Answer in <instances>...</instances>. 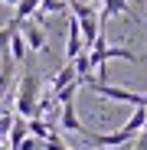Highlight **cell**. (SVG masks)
Returning <instances> with one entry per match:
<instances>
[{"mask_svg":"<svg viewBox=\"0 0 147 150\" xmlns=\"http://www.w3.org/2000/svg\"><path fill=\"white\" fill-rule=\"evenodd\" d=\"M98 150H108V147H98Z\"/></svg>","mask_w":147,"mask_h":150,"instance_id":"cell-16","label":"cell"},{"mask_svg":"<svg viewBox=\"0 0 147 150\" xmlns=\"http://www.w3.org/2000/svg\"><path fill=\"white\" fill-rule=\"evenodd\" d=\"M79 88H82V82L75 79V82H69L65 88H59V91H53V98H56V105H65V101H72V98L79 95Z\"/></svg>","mask_w":147,"mask_h":150,"instance_id":"cell-11","label":"cell"},{"mask_svg":"<svg viewBox=\"0 0 147 150\" xmlns=\"http://www.w3.org/2000/svg\"><path fill=\"white\" fill-rule=\"evenodd\" d=\"M7 52H10V59H13V62H23V59H26V39H23V33H20V30H13Z\"/></svg>","mask_w":147,"mask_h":150,"instance_id":"cell-9","label":"cell"},{"mask_svg":"<svg viewBox=\"0 0 147 150\" xmlns=\"http://www.w3.org/2000/svg\"><path fill=\"white\" fill-rule=\"evenodd\" d=\"M13 30H20V26H13V23L0 26V56H7V46H10V36H13Z\"/></svg>","mask_w":147,"mask_h":150,"instance_id":"cell-12","label":"cell"},{"mask_svg":"<svg viewBox=\"0 0 147 150\" xmlns=\"http://www.w3.org/2000/svg\"><path fill=\"white\" fill-rule=\"evenodd\" d=\"M128 13V0H102V7H98V20H102V26L111 20V16H121Z\"/></svg>","mask_w":147,"mask_h":150,"instance_id":"cell-6","label":"cell"},{"mask_svg":"<svg viewBox=\"0 0 147 150\" xmlns=\"http://www.w3.org/2000/svg\"><path fill=\"white\" fill-rule=\"evenodd\" d=\"M36 101H39V79L33 72H26L16 85V95H13V111L20 117H33L36 114Z\"/></svg>","mask_w":147,"mask_h":150,"instance_id":"cell-1","label":"cell"},{"mask_svg":"<svg viewBox=\"0 0 147 150\" xmlns=\"http://www.w3.org/2000/svg\"><path fill=\"white\" fill-rule=\"evenodd\" d=\"M20 33H23V39H26V49H33V52H43V49H46V30H43V23L23 20L20 23Z\"/></svg>","mask_w":147,"mask_h":150,"instance_id":"cell-2","label":"cell"},{"mask_svg":"<svg viewBox=\"0 0 147 150\" xmlns=\"http://www.w3.org/2000/svg\"><path fill=\"white\" fill-rule=\"evenodd\" d=\"M59 127L62 131H72V134H88L85 131V124L79 121V114H75V105H72V101H65V105H59Z\"/></svg>","mask_w":147,"mask_h":150,"instance_id":"cell-3","label":"cell"},{"mask_svg":"<svg viewBox=\"0 0 147 150\" xmlns=\"http://www.w3.org/2000/svg\"><path fill=\"white\" fill-rule=\"evenodd\" d=\"M79 79V75H75V65H72V62H65L56 75H53V82H49V91H59V88H65L69 82H75Z\"/></svg>","mask_w":147,"mask_h":150,"instance_id":"cell-7","label":"cell"},{"mask_svg":"<svg viewBox=\"0 0 147 150\" xmlns=\"http://www.w3.org/2000/svg\"><path fill=\"white\" fill-rule=\"evenodd\" d=\"M26 137V117H13V124H10V134H7V144H10V150H16L20 147V140Z\"/></svg>","mask_w":147,"mask_h":150,"instance_id":"cell-10","label":"cell"},{"mask_svg":"<svg viewBox=\"0 0 147 150\" xmlns=\"http://www.w3.org/2000/svg\"><path fill=\"white\" fill-rule=\"evenodd\" d=\"M43 150H75V147L62 144V140H59V134H49V137L43 140Z\"/></svg>","mask_w":147,"mask_h":150,"instance_id":"cell-14","label":"cell"},{"mask_svg":"<svg viewBox=\"0 0 147 150\" xmlns=\"http://www.w3.org/2000/svg\"><path fill=\"white\" fill-rule=\"evenodd\" d=\"M13 111H4L0 108V140H7V134H10V124H13Z\"/></svg>","mask_w":147,"mask_h":150,"instance_id":"cell-13","label":"cell"},{"mask_svg":"<svg viewBox=\"0 0 147 150\" xmlns=\"http://www.w3.org/2000/svg\"><path fill=\"white\" fill-rule=\"evenodd\" d=\"M79 20V33H82V42H85V49L98 39V33H102V20H98V10L95 13H85V16H75Z\"/></svg>","mask_w":147,"mask_h":150,"instance_id":"cell-4","label":"cell"},{"mask_svg":"<svg viewBox=\"0 0 147 150\" xmlns=\"http://www.w3.org/2000/svg\"><path fill=\"white\" fill-rule=\"evenodd\" d=\"M85 49V42H82V33H79V20L75 16H69V36H65V62H72L79 52Z\"/></svg>","mask_w":147,"mask_h":150,"instance_id":"cell-5","label":"cell"},{"mask_svg":"<svg viewBox=\"0 0 147 150\" xmlns=\"http://www.w3.org/2000/svg\"><path fill=\"white\" fill-rule=\"evenodd\" d=\"M111 150H137V147H134V140H128V144H118V147H111Z\"/></svg>","mask_w":147,"mask_h":150,"instance_id":"cell-15","label":"cell"},{"mask_svg":"<svg viewBox=\"0 0 147 150\" xmlns=\"http://www.w3.org/2000/svg\"><path fill=\"white\" fill-rule=\"evenodd\" d=\"M36 10H39V0H16V7H13V20H10V23H13V26H20V23L30 20Z\"/></svg>","mask_w":147,"mask_h":150,"instance_id":"cell-8","label":"cell"}]
</instances>
